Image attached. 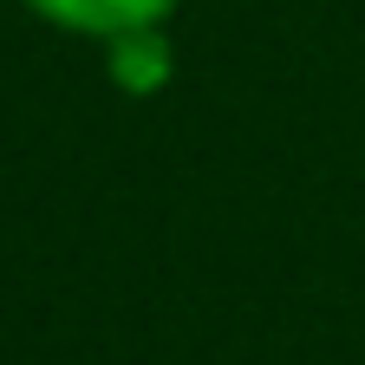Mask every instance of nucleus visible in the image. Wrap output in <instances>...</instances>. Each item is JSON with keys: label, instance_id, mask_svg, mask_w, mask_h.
I'll list each match as a JSON object with an SVG mask.
<instances>
[{"label": "nucleus", "instance_id": "1", "mask_svg": "<svg viewBox=\"0 0 365 365\" xmlns=\"http://www.w3.org/2000/svg\"><path fill=\"white\" fill-rule=\"evenodd\" d=\"M20 7L53 26L66 39H91V46H111L124 33H144V26H170L182 0H20Z\"/></svg>", "mask_w": 365, "mask_h": 365}]
</instances>
